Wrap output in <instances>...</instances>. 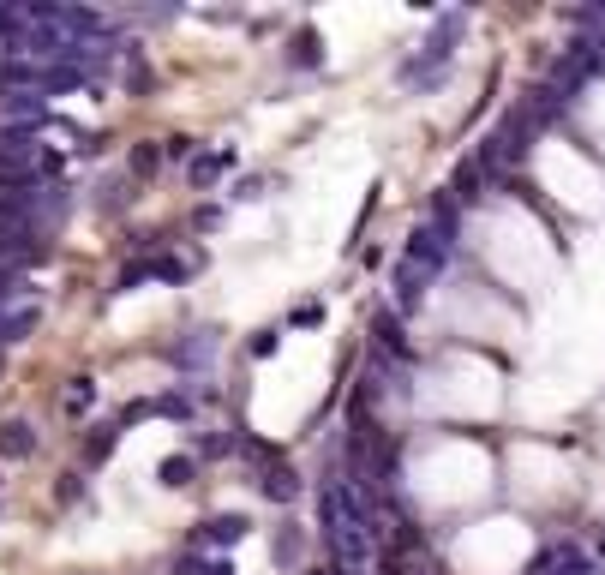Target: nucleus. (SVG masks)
<instances>
[{"label": "nucleus", "instance_id": "obj_15", "mask_svg": "<svg viewBox=\"0 0 605 575\" xmlns=\"http://www.w3.org/2000/svg\"><path fill=\"white\" fill-rule=\"evenodd\" d=\"M228 162H234V150H216V156H192V186L204 192V186H216L222 174H228Z\"/></svg>", "mask_w": 605, "mask_h": 575}, {"label": "nucleus", "instance_id": "obj_29", "mask_svg": "<svg viewBox=\"0 0 605 575\" xmlns=\"http://www.w3.org/2000/svg\"><path fill=\"white\" fill-rule=\"evenodd\" d=\"M234 198L246 204V198H264V180L258 174H246V180H234Z\"/></svg>", "mask_w": 605, "mask_h": 575}, {"label": "nucleus", "instance_id": "obj_30", "mask_svg": "<svg viewBox=\"0 0 605 575\" xmlns=\"http://www.w3.org/2000/svg\"><path fill=\"white\" fill-rule=\"evenodd\" d=\"M78 492H84V486H78V474H66V480L54 486V498H60V504H78Z\"/></svg>", "mask_w": 605, "mask_h": 575}, {"label": "nucleus", "instance_id": "obj_6", "mask_svg": "<svg viewBox=\"0 0 605 575\" xmlns=\"http://www.w3.org/2000/svg\"><path fill=\"white\" fill-rule=\"evenodd\" d=\"M246 534H252V522L228 510V516H210V522H198V534H192V546H198V552H228V546H240Z\"/></svg>", "mask_w": 605, "mask_h": 575}, {"label": "nucleus", "instance_id": "obj_13", "mask_svg": "<svg viewBox=\"0 0 605 575\" xmlns=\"http://www.w3.org/2000/svg\"><path fill=\"white\" fill-rule=\"evenodd\" d=\"M270 552H276V564H282V570H294V564H300V552H306V528L282 522V528H276V540H270Z\"/></svg>", "mask_w": 605, "mask_h": 575}, {"label": "nucleus", "instance_id": "obj_2", "mask_svg": "<svg viewBox=\"0 0 605 575\" xmlns=\"http://www.w3.org/2000/svg\"><path fill=\"white\" fill-rule=\"evenodd\" d=\"M462 30H468V12H444V18H438V24L426 30V42H420V54L396 66V78H402V84H420V78H432L438 66H450V54H456V42H462Z\"/></svg>", "mask_w": 605, "mask_h": 575}, {"label": "nucleus", "instance_id": "obj_10", "mask_svg": "<svg viewBox=\"0 0 605 575\" xmlns=\"http://www.w3.org/2000/svg\"><path fill=\"white\" fill-rule=\"evenodd\" d=\"M36 456V426L30 420H0V462H30Z\"/></svg>", "mask_w": 605, "mask_h": 575}, {"label": "nucleus", "instance_id": "obj_26", "mask_svg": "<svg viewBox=\"0 0 605 575\" xmlns=\"http://www.w3.org/2000/svg\"><path fill=\"white\" fill-rule=\"evenodd\" d=\"M288 324H294V330H318V324H324V306H318V300H306V306H294V312H288Z\"/></svg>", "mask_w": 605, "mask_h": 575}, {"label": "nucleus", "instance_id": "obj_33", "mask_svg": "<svg viewBox=\"0 0 605 575\" xmlns=\"http://www.w3.org/2000/svg\"><path fill=\"white\" fill-rule=\"evenodd\" d=\"M600 558H605V534H600Z\"/></svg>", "mask_w": 605, "mask_h": 575}, {"label": "nucleus", "instance_id": "obj_12", "mask_svg": "<svg viewBox=\"0 0 605 575\" xmlns=\"http://www.w3.org/2000/svg\"><path fill=\"white\" fill-rule=\"evenodd\" d=\"M192 474H198V456H168V462H156V486H168V492H186Z\"/></svg>", "mask_w": 605, "mask_h": 575}, {"label": "nucleus", "instance_id": "obj_23", "mask_svg": "<svg viewBox=\"0 0 605 575\" xmlns=\"http://www.w3.org/2000/svg\"><path fill=\"white\" fill-rule=\"evenodd\" d=\"M150 270H156V282H186L198 270V258H150Z\"/></svg>", "mask_w": 605, "mask_h": 575}, {"label": "nucleus", "instance_id": "obj_25", "mask_svg": "<svg viewBox=\"0 0 605 575\" xmlns=\"http://www.w3.org/2000/svg\"><path fill=\"white\" fill-rule=\"evenodd\" d=\"M378 342H384V348H396V354H408V342H402V318L378 312Z\"/></svg>", "mask_w": 605, "mask_h": 575}, {"label": "nucleus", "instance_id": "obj_24", "mask_svg": "<svg viewBox=\"0 0 605 575\" xmlns=\"http://www.w3.org/2000/svg\"><path fill=\"white\" fill-rule=\"evenodd\" d=\"M138 282H156V270H150V258H132L120 276H114V294H132Z\"/></svg>", "mask_w": 605, "mask_h": 575}, {"label": "nucleus", "instance_id": "obj_31", "mask_svg": "<svg viewBox=\"0 0 605 575\" xmlns=\"http://www.w3.org/2000/svg\"><path fill=\"white\" fill-rule=\"evenodd\" d=\"M558 575H600V564H594V558H570Z\"/></svg>", "mask_w": 605, "mask_h": 575}, {"label": "nucleus", "instance_id": "obj_22", "mask_svg": "<svg viewBox=\"0 0 605 575\" xmlns=\"http://www.w3.org/2000/svg\"><path fill=\"white\" fill-rule=\"evenodd\" d=\"M576 552L570 546H546V552H534V564H528V575H558L564 564H570Z\"/></svg>", "mask_w": 605, "mask_h": 575}, {"label": "nucleus", "instance_id": "obj_17", "mask_svg": "<svg viewBox=\"0 0 605 575\" xmlns=\"http://www.w3.org/2000/svg\"><path fill=\"white\" fill-rule=\"evenodd\" d=\"M114 444H120V426H96V432L84 438V468H102V462L114 456Z\"/></svg>", "mask_w": 605, "mask_h": 575}, {"label": "nucleus", "instance_id": "obj_20", "mask_svg": "<svg viewBox=\"0 0 605 575\" xmlns=\"http://www.w3.org/2000/svg\"><path fill=\"white\" fill-rule=\"evenodd\" d=\"M150 414H162V420H192V396H186V390H168V396L150 402Z\"/></svg>", "mask_w": 605, "mask_h": 575}, {"label": "nucleus", "instance_id": "obj_1", "mask_svg": "<svg viewBox=\"0 0 605 575\" xmlns=\"http://www.w3.org/2000/svg\"><path fill=\"white\" fill-rule=\"evenodd\" d=\"M450 252H456V198H438V204H432V222L414 228L408 246H402V258H396V306H402V312L426 294V282L444 276Z\"/></svg>", "mask_w": 605, "mask_h": 575}, {"label": "nucleus", "instance_id": "obj_4", "mask_svg": "<svg viewBox=\"0 0 605 575\" xmlns=\"http://www.w3.org/2000/svg\"><path fill=\"white\" fill-rule=\"evenodd\" d=\"M30 174H42L36 132H0V180H30Z\"/></svg>", "mask_w": 605, "mask_h": 575}, {"label": "nucleus", "instance_id": "obj_21", "mask_svg": "<svg viewBox=\"0 0 605 575\" xmlns=\"http://www.w3.org/2000/svg\"><path fill=\"white\" fill-rule=\"evenodd\" d=\"M174 575H234L228 570V558H204V552H192V558H180Z\"/></svg>", "mask_w": 605, "mask_h": 575}, {"label": "nucleus", "instance_id": "obj_11", "mask_svg": "<svg viewBox=\"0 0 605 575\" xmlns=\"http://www.w3.org/2000/svg\"><path fill=\"white\" fill-rule=\"evenodd\" d=\"M36 324H42V306H36V300L0 306V342H24V336H36Z\"/></svg>", "mask_w": 605, "mask_h": 575}, {"label": "nucleus", "instance_id": "obj_7", "mask_svg": "<svg viewBox=\"0 0 605 575\" xmlns=\"http://www.w3.org/2000/svg\"><path fill=\"white\" fill-rule=\"evenodd\" d=\"M216 348H222V336H216V330H186V336L168 348V360H174L180 372H204V366L216 360Z\"/></svg>", "mask_w": 605, "mask_h": 575}, {"label": "nucleus", "instance_id": "obj_16", "mask_svg": "<svg viewBox=\"0 0 605 575\" xmlns=\"http://www.w3.org/2000/svg\"><path fill=\"white\" fill-rule=\"evenodd\" d=\"M60 408H66V420H84V414L96 408V378H72V384H66V402H60Z\"/></svg>", "mask_w": 605, "mask_h": 575}, {"label": "nucleus", "instance_id": "obj_14", "mask_svg": "<svg viewBox=\"0 0 605 575\" xmlns=\"http://www.w3.org/2000/svg\"><path fill=\"white\" fill-rule=\"evenodd\" d=\"M234 450H240V438H228V432H192V456L198 462H222Z\"/></svg>", "mask_w": 605, "mask_h": 575}, {"label": "nucleus", "instance_id": "obj_19", "mask_svg": "<svg viewBox=\"0 0 605 575\" xmlns=\"http://www.w3.org/2000/svg\"><path fill=\"white\" fill-rule=\"evenodd\" d=\"M126 168H132L138 180H144V174H156V168H162V144H156V138H144V144H132V156H126Z\"/></svg>", "mask_w": 605, "mask_h": 575}, {"label": "nucleus", "instance_id": "obj_9", "mask_svg": "<svg viewBox=\"0 0 605 575\" xmlns=\"http://www.w3.org/2000/svg\"><path fill=\"white\" fill-rule=\"evenodd\" d=\"M258 492H264L270 504H282V510H288V504H300V474H294L288 462H276V468H264V474H258Z\"/></svg>", "mask_w": 605, "mask_h": 575}, {"label": "nucleus", "instance_id": "obj_5", "mask_svg": "<svg viewBox=\"0 0 605 575\" xmlns=\"http://www.w3.org/2000/svg\"><path fill=\"white\" fill-rule=\"evenodd\" d=\"M36 258H42V228L36 222H0V264L24 270Z\"/></svg>", "mask_w": 605, "mask_h": 575}, {"label": "nucleus", "instance_id": "obj_3", "mask_svg": "<svg viewBox=\"0 0 605 575\" xmlns=\"http://www.w3.org/2000/svg\"><path fill=\"white\" fill-rule=\"evenodd\" d=\"M0 120H6V132H36L54 114H48V96H36V90H0Z\"/></svg>", "mask_w": 605, "mask_h": 575}, {"label": "nucleus", "instance_id": "obj_18", "mask_svg": "<svg viewBox=\"0 0 605 575\" xmlns=\"http://www.w3.org/2000/svg\"><path fill=\"white\" fill-rule=\"evenodd\" d=\"M480 180H486V168H480V162H462L456 180H450V198H456V204H474V198H480Z\"/></svg>", "mask_w": 605, "mask_h": 575}, {"label": "nucleus", "instance_id": "obj_8", "mask_svg": "<svg viewBox=\"0 0 605 575\" xmlns=\"http://www.w3.org/2000/svg\"><path fill=\"white\" fill-rule=\"evenodd\" d=\"M288 66H294V72H318V66H324V36H318L312 24H300V30L288 36Z\"/></svg>", "mask_w": 605, "mask_h": 575}, {"label": "nucleus", "instance_id": "obj_32", "mask_svg": "<svg viewBox=\"0 0 605 575\" xmlns=\"http://www.w3.org/2000/svg\"><path fill=\"white\" fill-rule=\"evenodd\" d=\"M162 156H174V162H180V156H192V138H168V144H162Z\"/></svg>", "mask_w": 605, "mask_h": 575}, {"label": "nucleus", "instance_id": "obj_28", "mask_svg": "<svg viewBox=\"0 0 605 575\" xmlns=\"http://www.w3.org/2000/svg\"><path fill=\"white\" fill-rule=\"evenodd\" d=\"M126 204V180H102V210H120Z\"/></svg>", "mask_w": 605, "mask_h": 575}, {"label": "nucleus", "instance_id": "obj_27", "mask_svg": "<svg viewBox=\"0 0 605 575\" xmlns=\"http://www.w3.org/2000/svg\"><path fill=\"white\" fill-rule=\"evenodd\" d=\"M276 348H282V330H258V336L246 342V354H252V360H270Z\"/></svg>", "mask_w": 605, "mask_h": 575}]
</instances>
